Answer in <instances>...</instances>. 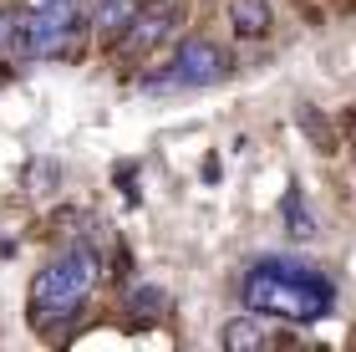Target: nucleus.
Wrapping results in <instances>:
<instances>
[{"mask_svg":"<svg viewBox=\"0 0 356 352\" xmlns=\"http://www.w3.org/2000/svg\"><path fill=\"white\" fill-rule=\"evenodd\" d=\"M26 6H31V10H41V6H56V0H26Z\"/></svg>","mask_w":356,"mask_h":352,"instance_id":"11","label":"nucleus"},{"mask_svg":"<svg viewBox=\"0 0 356 352\" xmlns=\"http://www.w3.org/2000/svg\"><path fill=\"white\" fill-rule=\"evenodd\" d=\"M219 77H229V52L214 41H184L178 56L168 61V72L143 77L148 92H188V87H214Z\"/></svg>","mask_w":356,"mask_h":352,"instance_id":"3","label":"nucleus"},{"mask_svg":"<svg viewBox=\"0 0 356 352\" xmlns=\"http://www.w3.org/2000/svg\"><path fill=\"white\" fill-rule=\"evenodd\" d=\"M15 31H21V10L0 6V46H10V41H15Z\"/></svg>","mask_w":356,"mask_h":352,"instance_id":"9","label":"nucleus"},{"mask_svg":"<svg viewBox=\"0 0 356 352\" xmlns=\"http://www.w3.org/2000/svg\"><path fill=\"white\" fill-rule=\"evenodd\" d=\"M254 342H265V327L250 322V316H239V322L224 327V347H254Z\"/></svg>","mask_w":356,"mask_h":352,"instance_id":"8","label":"nucleus"},{"mask_svg":"<svg viewBox=\"0 0 356 352\" xmlns=\"http://www.w3.org/2000/svg\"><path fill=\"white\" fill-rule=\"evenodd\" d=\"M229 21H234L239 36H265L270 31V0H234Z\"/></svg>","mask_w":356,"mask_h":352,"instance_id":"6","label":"nucleus"},{"mask_svg":"<svg viewBox=\"0 0 356 352\" xmlns=\"http://www.w3.org/2000/svg\"><path fill=\"white\" fill-rule=\"evenodd\" d=\"M331 281L321 270L300 266V261H280V255H265V261L250 266L245 276V307L250 316H285V322H316V316L331 312Z\"/></svg>","mask_w":356,"mask_h":352,"instance_id":"1","label":"nucleus"},{"mask_svg":"<svg viewBox=\"0 0 356 352\" xmlns=\"http://www.w3.org/2000/svg\"><path fill=\"white\" fill-rule=\"evenodd\" d=\"M351 133H356V118H351Z\"/></svg>","mask_w":356,"mask_h":352,"instance_id":"12","label":"nucleus"},{"mask_svg":"<svg viewBox=\"0 0 356 352\" xmlns=\"http://www.w3.org/2000/svg\"><path fill=\"white\" fill-rule=\"evenodd\" d=\"M133 15H138V0H102L97 6V31L102 36H122L133 26Z\"/></svg>","mask_w":356,"mask_h":352,"instance_id":"7","label":"nucleus"},{"mask_svg":"<svg viewBox=\"0 0 356 352\" xmlns=\"http://www.w3.org/2000/svg\"><path fill=\"white\" fill-rule=\"evenodd\" d=\"M173 26H178V10H173V0H158L153 10H138V15H133V26L122 31V52H127V56H143V52H153L158 41H168V36H173Z\"/></svg>","mask_w":356,"mask_h":352,"instance_id":"5","label":"nucleus"},{"mask_svg":"<svg viewBox=\"0 0 356 352\" xmlns=\"http://www.w3.org/2000/svg\"><path fill=\"white\" fill-rule=\"evenodd\" d=\"M72 36H76V6L72 0H56V6H41L31 21H21L15 46H21L26 56H56Z\"/></svg>","mask_w":356,"mask_h":352,"instance_id":"4","label":"nucleus"},{"mask_svg":"<svg viewBox=\"0 0 356 352\" xmlns=\"http://www.w3.org/2000/svg\"><path fill=\"white\" fill-rule=\"evenodd\" d=\"M127 301H133L138 312H143V307H163V291H153V286H143V291H133Z\"/></svg>","mask_w":356,"mask_h":352,"instance_id":"10","label":"nucleus"},{"mask_svg":"<svg viewBox=\"0 0 356 352\" xmlns=\"http://www.w3.org/2000/svg\"><path fill=\"white\" fill-rule=\"evenodd\" d=\"M97 276H102V255L97 250L76 245L67 255H56V261L31 281V322L41 332H51V322H72V316L87 307Z\"/></svg>","mask_w":356,"mask_h":352,"instance_id":"2","label":"nucleus"}]
</instances>
